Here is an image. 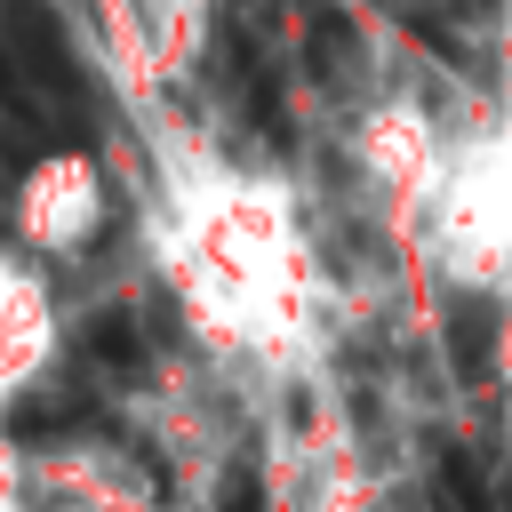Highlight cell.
Here are the masks:
<instances>
[{"label":"cell","mask_w":512,"mask_h":512,"mask_svg":"<svg viewBox=\"0 0 512 512\" xmlns=\"http://www.w3.org/2000/svg\"><path fill=\"white\" fill-rule=\"evenodd\" d=\"M56 352V304H48V280L0 248V408L48 368Z\"/></svg>","instance_id":"cell-3"},{"label":"cell","mask_w":512,"mask_h":512,"mask_svg":"<svg viewBox=\"0 0 512 512\" xmlns=\"http://www.w3.org/2000/svg\"><path fill=\"white\" fill-rule=\"evenodd\" d=\"M504 384H512V336H504ZM504 408H512V392H504Z\"/></svg>","instance_id":"cell-4"},{"label":"cell","mask_w":512,"mask_h":512,"mask_svg":"<svg viewBox=\"0 0 512 512\" xmlns=\"http://www.w3.org/2000/svg\"><path fill=\"white\" fill-rule=\"evenodd\" d=\"M8 216H16V240H24L32 256L72 264L80 248L104 240V224H112V184H104V168H96L88 152H48V160L24 168Z\"/></svg>","instance_id":"cell-2"},{"label":"cell","mask_w":512,"mask_h":512,"mask_svg":"<svg viewBox=\"0 0 512 512\" xmlns=\"http://www.w3.org/2000/svg\"><path fill=\"white\" fill-rule=\"evenodd\" d=\"M144 248L216 360L304 368L320 352L328 264L288 176L168 136L152 160Z\"/></svg>","instance_id":"cell-1"}]
</instances>
